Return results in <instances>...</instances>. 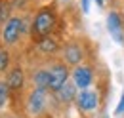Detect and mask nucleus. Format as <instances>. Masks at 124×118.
Instances as JSON below:
<instances>
[{"label": "nucleus", "mask_w": 124, "mask_h": 118, "mask_svg": "<svg viewBox=\"0 0 124 118\" xmlns=\"http://www.w3.org/2000/svg\"><path fill=\"white\" fill-rule=\"evenodd\" d=\"M55 25V17L50 10H42L38 12V15L34 17V23H32V30L36 36H46L50 30L54 29Z\"/></svg>", "instance_id": "f257e3e1"}, {"label": "nucleus", "mask_w": 124, "mask_h": 118, "mask_svg": "<svg viewBox=\"0 0 124 118\" xmlns=\"http://www.w3.org/2000/svg\"><path fill=\"white\" fill-rule=\"evenodd\" d=\"M21 27H23V23H21L19 17L8 19V23L4 25V42L6 44H14L19 38V34H21Z\"/></svg>", "instance_id": "f03ea898"}, {"label": "nucleus", "mask_w": 124, "mask_h": 118, "mask_svg": "<svg viewBox=\"0 0 124 118\" xmlns=\"http://www.w3.org/2000/svg\"><path fill=\"white\" fill-rule=\"evenodd\" d=\"M48 73H50V88L59 91L61 86L67 82V69L61 67V65H55V67H52Z\"/></svg>", "instance_id": "7ed1b4c3"}, {"label": "nucleus", "mask_w": 124, "mask_h": 118, "mask_svg": "<svg viewBox=\"0 0 124 118\" xmlns=\"http://www.w3.org/2000/svg\"><path fill=\"white\" fill-rule=\"evenodd\" d=\"M107 27H109L111 36H113L116 42H124V30H122V25H120V17H118L116 14H109Z\"/></svg>", "instance_id": "20e7f679"}, {"label": "nucleus", "mask_w": 124, "mask_h": 118, "mask_svg": "<svg viewBox=\"0 0 124 118\" xmlns=\"http://www.w3.org/2000/svg\"><path fill=\"white\" fill-rule=\"evenodd\" d=\"M92 84V73H90V69H86V67H78L77 71H75V86L78 88H88Z\"/></svg>", "instance_id": "39448f33"}, {"label": "nucleus", "mask_w": 124, "mask_h": 118, "mask_svg": "<svg viewBox=\"0 0 124 118\" xmlns=\"http://www.w3.org/2000/svg\"><path fill=\"white\" fill-rule=\"evenodd\" d=\"M78 105L84 111H92V109H95V105H97V95L93 91H82L78 95Z\"/></svg>", "instance_id": "423d86ee"}, {"label": "nucleus", "mask_w": 124, "mask_h": 118, "mask_svg": "<svg viewBox=\"0 0 124 118\" xmlns=\"http://www.w3.org/2000/svg\"><path fill=\"white\" fill-rule=\"evenodd\" d=\"M42 107H44V89H34L31 93L29 109H31V112H40Z\"/></svg>", "instance_id": "0eeeda50"}, {"label": "nucleus", "mask_w": 124, "mask_h": 118, "mask_svg": "<svg viewBox=\"0 0 124 118\" xmlns=\"http://www.w3.org/2000/svg\"><path fill=\"white\" fill-rule=\"evenodd\" d=\"M6 86L10 89H17L23 86V71L21 69H14L12 73L8 74V80H6Z\"/></svg>", "instance_id": "6e6552de"}, {"label": "nucleus", "mask_w": 124, "mask_h": 118, "mask_svg": "<svg viewBox=\"0 0 124 118\" xmlns=\"http://www.w3.org/2000/svg\"><path fill=\"white\" fill-rule=\"evenodd\" d=\"M65 59L69 61V63H78L80 59H82V52H80V48L78 46H67L65 48Z\"/></svg>", "instance_id": "1a4fd4ad"}, {"label": "nucleus", "mask_w": 124, "mask_h": 118, "mask_svg": "<svg viewBox=\"0 0 124 118\" xmlns=\"http://www.w3.org/2000/svg\"><path fill=\"white\" fill-rule=\"evenodd\" d=\"M34 84H36V89L50 88V73H48V71L36 73V74H34Z\"/></svg>", "instance_id": "9d476101"}, {"label": "nucleus", "mask_w": 124, "mask_h": 118, "mask_svg": "<svg viewBox=\"0 0 124 118\" xmlns=\"http://www.w3.org/2000/svg\"><path fill=\"white\" fill-rule=\"evenodd\" d=\"M57 93H59V99H63V101H71V99L75 97V84H67V82H65Z\"/></svg>", "instance_id": "9b49d317"}, {"label": "nucleus", "mask_w": 124, "mask_h": 118, "mask_svg": "<svg viewBox=\"0 0 124 118\" xmlns=\"http://www.w3.org/2000/svg\"><path fill=\"white\" fill-rule=\"evenodd\" d=\"M38 48H40L44 53H50V52H54L57 46H55V40H54V38H42V40L38 42Z\"/></svg>", "instance_id": "f8f14e48"}, {"label": "nucleus", "mask_w": 124, "mask_h": 118, "mask_svg": "<svg viewBox=\"0 0 124 118\" xmlns=\"http://www.w3.org/2000/svg\"><path fill=\"white\" fill-rule=\"evenodd\" d=\"M8 14H10V6L6 2H0V23H8Z\"/></svg>", "instance_id": "ddd939ff"}, {"label": "nucleus", "mask_w": 124, "mask_h": 118, "mask_svg": "<svg viewBox=\"0 0 124 118\" xmlns=\"http://www.w3.org/2000/svg\"><path fill=\"white\" fill-rule=\"evenodd\" d=\"M8 63H10V57H8V53L0 50V73H2V71H6Z\"/></svg>", "instance_id": "4468645a"}, {"label": "nucleus", "mask_w": 124, "mask_h": 118, "mask_svg": "<svg viewBox=\"0 0 124 118\" xmlns=\"http://www.w3.org/2000/svg\"><path fill=\"white\" fill-rule=\"evenodd\" d=\"M6 99H8V86L4 82H0V107L6 103Z\"/></svg>", "instance_id": "2eb2a0df"}, {"label": "nucleus", "mask_w": 124, "mask_h": 118, "mask_svg": "<svg viewBox=\"0 0 124 118\" xmlns=\"http://www.w3.org/2000/svg\"><path fill=\"white\" fill-rule=\"evenodd\" d=\"M122 111H124V93H122V97H120V105L116 107V114H120Z\"/></svg>", "instance_id": "dca6fc26"}, {"label": "nucleus", "mask_w": 124, "mask_h": 118, "mask_svg": "<svg viewBox=\"0 0 124 118\" xmlns=\"http://www.w3.org/2000/svg\"><path fill=\"white\" fill-rule=\"evenodd\" d=\"M82 10H84V12L90 10V0H82Z\"/></svg>", "instance_id": "f3484780"}, {"label": "nucleus", "mask_w": 124, "mask_h": 118, "mask_svg": "<svg viewBox=\"0 0 124 118\" xmlns=\"http://www.w3.org/2000/svg\"><path fill=\"white\" fill-rule=\"evenodd\" d=\"M95 2H97V4H99V6H101V4H103V0H95Z\"/></svg>", "instance_id": "a211bd4d"}]
</instances>
